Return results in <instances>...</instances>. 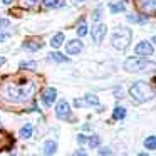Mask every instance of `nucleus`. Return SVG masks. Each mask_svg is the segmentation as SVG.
I'll list each match as a JSON object with an SVG mask.
<instances>
[{
  "mask_svg": "<svg viewBox=\"0 0 156 156\" xmlns=\"http://www.w3.org/2000/svg\"><path fill=\"white\" fill-rule=\"evenodd\" d=\"M34 94V82L32 81H5L0 86V96L10 102H25Z\"/></svg>",
  "mask_w": 156,
  "mask_h": 156,
  "instance_id": "nucleus-1",
  "label": "nucleus"
},
{
  "mask_svg": "<svg viewBox=\"0 0 156 156\" xmlns=\"http://www.w3.org/2000/svg\"><path fill=\"white\" fill-rule=\"evenodd\" d=\"M129 94H131V98L134 99L136 102H146V101L154 98V89H153V86H149L148 82L138 81L131 86Z\"/></svg>",
  "mask_w": 156,
  "mask_h": 156,
  "instance_id": "nucleus-2",
  "label": "nucleus"
},
{
  "mask_svg": "<svg viewBox=\"0 0 156 156\" xmlns=\"http://www.w3.org/2000/svg\"><path fill=\"white\" fill-rule=\"evenodd\" d=\"M131 39H133V34H131V30H129L128 27L116 29L114 34H112V39H111L112 47L118 49V51H124V49L131 44Z\"/></svg>",
  "mask_w": 156,
  "mask_h": 156,
  "instance_id": "nucleus-3",
  "label": "nucleus"
},
{
  "mask_svg": "<svg viewBox=\"0 0 156 156\" xmlns=\"http://www.w3.org/2000/svg\"><path fill=\"white\" fill-rule=\"evenodd\" d=\"M151 66L153 62H148L146 59H139V57H129L124 61V69L128 72H141L151 67Z\"/></svg>",
  "mask_w": 156,
  "mask_h": 156,
  "instance_id": "nucleus-4",
  "label": "nucleus"
},
{
  "mask_svg": "<svg viewBox=\"0 0 156 156\" xmlns=\"http://www.w3.org/2000/svg\"><path fill=\"white\" fill-rule=\"evenodd\" d=\"M134 52H136L138 55H143V57H148V55H153V54H154V47H153V44H151V42L143 41V42H139V44L134 47Z\"/></svg>",
  "mask_w": 156,
  "mask_h": 156,
  "instance_id": "nucleus-5",
  "label": "nucleus"
},
{
  "mask_svg": "<svg viewBox=\"0 0 156 156\" xmlns=\"http://www.w3.org/2000/svg\"><path fill=\"white\" fill-rule=\"evenodd\" d=\"M82 49H84V44H82L79 39H72V41L67 42V45H66V52H67L69 55H76V54H81Z\"/></svg>",
  "mask_w": 156,
  "mask_h": 156,
  "instance_id": "nucleus-6",
  "label": "nucleus"
},
{
  "mask_svg": "<svg viewBox=\"0 0 156 156\" xmlns=\"http://www.w3.org/2000/svg\"><path fill=\"white\" fill-rule=\"evenodd\" d=\"M55 116L59 119H67L71 116V106L67 101H59V104L55 106Z\"/></svg>",
  "mask_w": 156,
  "mask_h": 156,
  "instance_id": "nucleus-7",
  "label": "nucleus"
},
{
  "mask_svg": "<svg viewBox=\"0 0 156 156\" xmlns=\"http://www.w3.org/2000/svg\"><path fill=\"white\" fill-rule=\"evenodd\" d=\"M106 34H108V25H104V24L96 25V27L92 29V41H94L96 44H101V41L106 37Z\"/></svg>",
  "mask_w": 156,
  "mask_h": 156,
  "instance_id": "nucleus-8",
  "label": "nucleus"
},
{
  "mask_svg": "<svg viewBox=\"0 0 156 156\" xmlns=\"http://www.w3.org/2000/svg\"><path fill=\"white\" fill-rule=\"evenodd\" d=\"M22 47L27 49L29 52H37L39 49L42 47V41H41V39H37V37H30V39H27V41L22 44Z\"/></svg>",
  "mask_w": 156,
  "mask_h": 156,
  "instance_id": "nucleus-9",
  "label": "nucleus"
},
{
  "mask_svg": "<svg viewBox=\"0 0 156 156\" xmlns=\"http://www.w3.org/2000/svg\"><path fill=\"white\" fill-rule=\"evenodd\" d=\"M55 98H57V91H55L54 87H47L44 92H42V101H44V104L47 106V108L54 104Z\"/></svg>",
  "mask_w": 156,
  "mask_h": 156,
  "instance_id": "nucleus-10",
  "label": "nucleus"
},
{
  "mask_svg": "<svg viewBox=\"0 0 156 156\" xmlns=\"http://www.w3.org/2000/svg\"><path fill=\"white\" fill-rule=\"evenodd\" d=\"M138 5L141 9L143 14H153L154 12V7H156V0H138Z\"/></svg>",
  "mask_w": 156,
  "mask_h": 156,
  "instance_id": "nucleus-11",
  "label": "nucleus"
},
{
  "mask_svg": "<svg viewBox=\"0 0 156 156\" xmlns=\"http://www.w3.org/2000/svg\"><path fill=\"white\" fill-rule=\"evenodd\" d=\"M42 151H44L45 156H52L55 151H57V143L52 141V139L45 141V143H44V148H42Z\"/></svg>",
  "mask_w": 156,
  "mask_h": 156,
  "instance_id": "nucleus-12",
  "label": "nucleus"
},
{
  "mask_svg": "<svg viewBox=\"0 0 156 156\" xmlns=\"http://www.w3.org/2000/svg\"><path fill=\"white\" fill-rule=\"evenodd\" d=\"M12 146V138L7 134V133L0 131V151H4V149H9Z\"/></svg>",
  "mask_w": 156,
  "mask_h": 156,
  "instance_id": "nucleus-13",
  "label": "nucleus"
},
{
  "mask_svg": "<svg viewBox=\"0 0 156 156\" xmlns=\"http://www.w3.org/2000/svg\"><path fill=\"white\" fill-rule=\"evenodd\" d=\"M32 131H34V126H32V124H25L24 128L19 131V136H20L22 139H29L32 136Z\"/></svg>",
  "mask_w": 156,
  "mask_h": 156,
  "instance_id": "nucleus-14",
  "label": "nucleus"
},
{
  "mask_svg": "<svg viewBox=\"0 0 156 156\" xmlns=\"http://www.w3.org/2000/svg\"><path fill=\"white\" fill-rule=\"evenodd\" d=\"M62 44H64V34H62V32H59V34H55L54 37L51 39V45H52L54 49L61 47Z\"/></svg>",
  "mask_w": 156,
  "mask_h": 156,
  "instance_id": "nucleus-15",
  "label": "nucleus"
},
{
  "mask_svg": "<svg viewBox=\"0 0 156 156\" xmlns=\"http://www.w3.org/2000/svg\"><path fill=\"white\" fill-rule=\"evenodd\" d=\"M49 59L54 62H67L69 57L64 54H61V52H51V55H49Z\"/></svg>",
  "mask_w": 156,
  "mask_h": 156,
  "instance_id": "nucleus-16",
  "label": "nucleus"
},
{
  "mask_svg": "<svg viewBox=\"0 0 156 156\" xmlns=\"http://www.w3.org/2000/svg\"><path fill=\"white\" fill-rule=\"evenodd\" d=\"M99 104V99L96 94H86L84 98V106H98Z\"/></svg>",
  "mask_w": 156,
  "mask_h": 156,
  "instance_id": "nucleus-17",
  "label": "nucleus"
},
{
  "mask_svg": "<svg viewBox=\"0 0 156 156\" xmlns=\"http://www.w3.org/2000/svg\"><path fill=\"white\" fill-rule=\"evenodd\" d=\"M124 116H126V109L122 108V106H118V108L114 109V112H112V119H116V121L124 119Z\"/></svg>",
  "mask_w": 156,
  "mask_h": 156,
  "instance_id": "nucleus-18",
  "label": "nucleus"
},
{
  "mask_svg": "<svg viewBox=\"0 0 156 156\" xmlns=\"http://www.w3.org/2000/svg\"><path fill=\"white\" fill-rule=\"evenodd\" d=\"M128 20L134 22V24H144L148 20V17H144V15H128Z\"/></svg>",
  "mask_w": 156,
  "mask_h": 156,
  "instance_id": "nucleus-19",
  "label": "nucleus"
},
{
  "mask_svg": "<svg viewBox=\"0 0 156 156\" xmlns=\"http://www.w3.org/2000/svg\"><path fill=\"white\" fill-rule=\"evenodd\" d=\"M144 148H146V149H151V151L156 148V138H154V136H149V138H146Z\"/></svg>",
  "mask_w": 156,
  "mask_h": 156,
  "instance_id": "nucleus-20",
  "label": "nucleus"
},
{
  "mask_svg": "<svg viewBox=\"0 0 156 156\" xmlns=\"http://www.w3.org/2000/svg\"><path fill=\"white\" fill-rule=\"evenodd\" d=\"M35 67H37V62H35V61H24V62H20V69H30V71H34Z\"/></svg>",
  "mask_w": 156,
  "mask_h": 156,
  "instance_id": "nucleus-21",
  "label": "nucleus"
},
{
  "mask_svg": "<svg viewBox=\"0 0 156 156\" xmlns=\"http://www.w3.org/2000/svg\"><path fill=\"white\" fill-rule=\"evenodd\" d=\"M87 143L91 148H98L99 144H101V138L99 136H91V138H87Z\"/></svg>",
  "mask_w": 156,
  "mask_h": 156,
  "instance_id": "nucleus-22",
  "label": "nucleus"
},
{
  "mask_svg": "<svg viewBox=\"0 0 156 156\" xmlns=\"http://www.w3.org/2000/svg\"><path fill=\"white\" fill-rule=\"evenodd\" d=\"M109 10L112 14H119V12H124V5L122 4H111L109 5Z\"/></svg>",
  "mask_w": 156,
  "mask_h": 156,
  "instance_id": "nucleus-23",
  "label": "nucleus"
},
{
  "mask_svg": "<svg viewBox=\"0 0 156 156\" xmlns=\"http://www.w3.org/2000/svg\"><path fill=\"white\" fill-rule=\"evenodd\" d=\"M86 34H87V25H86L84 20H82L81 24H79V27H77V35L79 37H84Z\"/></svg>",
  "mask_w": 156,
  "mask_h": 156,
  "instance_id": "nucleus-24",
  "label": "nucleus"
},
{
  "mask_svg": "<svg viewBox=\"0 0 156 156\" xmlns=\"http://www.w3.org/2000/svg\"><path fill=\"white\" fill-rule=\"evenodd\" d=\"M42 5H44V9H52V7L57 5V0H44Z\"/></svg>",
  "mask_w": 156,
  "mask_h": 156,
  "instance_id": "nucleus-25",
  "label": "nucleus"
},
{
  "mask_svg": "<svg viewBox=\"0 0 156 156\" xmlns=\"http://www.w3.org/2000/svg\"><path fill=\"white\" fill-rule=\"evenodd\" d=\"M9 25H10V20H9V19H0V30L9 29Z\"/></svg>",
  "mask_w": 156,
  "mask_h": 156,
  "instance_id": "nucleus-26",
  "label": "nucleus"
},
{
  "mask_svg": "<svg viewBox=\"0 0 156 156\" xmlns=\"http://www.w3.org/2000/svg\"><path fill=\"white\" fill-rule=\"evenodd\" d=\"M99 156H112V151L109 148H101L99 149Z\"/></svg>",
  "mask_w": 156,
  "mask_h": 156,
  "instance_id": "nucleus-27",
  "label": "nucleus"
},
{
  "mask_svg": "<svg viewBox=\"0 0 156 156\" xmlns=\"http://www.w3.org/2000/svg\"><path fill=\"white\" fill-rule=\"evenodd\" d=\"M77 143L79 144H84V143H87V138H86L84 134H79L77 136Z\"/></svg>",
  "mask_w": 156,
  "mask_h": 156,
  "instance_id": "nucleus-28",
  "label": "nucleus"
},
{
  "mask_svg": "<svg viewBox=\"0 0 156 156\" xmlns=\"http://www.w3.org/2000/svg\"><path fill=\"white\" fill-rule=\"evenodd\" d=\"M99 17H101V10H96V14H92V19H94V20H99Z\"/></svg>",
  "mask_w": 156,
  "mask_h": 156,
  "instance_id": "nucleus-29",
  "label": "nucleus"
},
{
  "mask_svg": "<svg viewBox=\"0 0 156 156\" xmlns=\"http://www.w3.org/2000/svg\"><path fill=\"white\" fill-rule=\"evenodd\" d=\"M37 0H24V5H27V7H30V5H34Z\"/></svg>",
  "mask_w": 156,
  "mask_h": 156,
  "instance_id": "nucleus-30",
  "label": "nucleus"
},
{
  "mask_svg": "<svg viewBox=\"0 0 156 156\" xmlns=\"http://www.w3.org/2000/svg\"><path fill=\"white\" fill-rule=\"evenodd\" d=\"M76 156H87V154H86L84 149H77V151H76Z\"/></svg>",
  "mask_w": 156,
  "mask_h": 156,
  "instance_id": "nucleus-31",
  "label": "nucleus"
},
{
  "mask_svg": "<svg viewBox=\"0 0 156 156\" xmlns=\"http://www.w3.org/2000/svg\"><path fill=\"white\" fill-rule=\"evenodd\" d=\"M5 39H7V34H2V32H0V42H4Z\"/></svg>",
  "mask_w": 156,
  "mask_h": 156,
  "instance_id": "nucleus-32",
  "label": "nucleus"
},
{
  "mask_svg": "<svg viewBox=\"0 0 156 156\" xmlns=\"http://www.w3.org/2000/svg\"><path fill=\"white\" fill-rule=\"evenodd\" d=\"M5 62H7V59H5V57H0V67H2V66H4Z\"/></svg>",
  "mask_w": 156,
  "mask_h": 156,
  "instance_id": "nucleus-33",
  "label": "nucleus"
},
{
  "mask_svg": "<svg viewBox=\"0 0 156 156\" xmlns=\"http://www.w3.org/2000/svg\"><path fill=\"white\" fill-rule=\"evenodd\" d=\"M2 2H4L5 5H9V4H12V0H2Z\"/></svg>",
  "mask_w": 156,
  "mask_h": 156,
  "instance_id": "nucleus-34",
  "label": "nucleus"
},
{
  "mask_svg": "<svg viewBox=\"0 0 156 156\" xmlns=\"http://www.w3.org/2000/svg\"><path fill=\"white\" fill-rule=\"evenodd\" d=\"M138 156H148V154H146V153H139Z\"/></svg>",
  "mask_w": 156,
  "mask_h": 156,
  "instance_id": "nucleus-35",
  "label": "nucleus"
},
{
  "mask_svg": "<svg viewBox=\"0 0 156 156\" xmlns=\"http://www.w3.org/2000/svg\"><path fill=\"white\" fill-rule=\"evenodd\" d=\"M76 2H82V0H76Z\"/></svg>",
  "mask_w": 156,
  "mask_h": 156,
  "instance_id": "nucleus-36",
  "label": "nucleus"
}]
</instances>
